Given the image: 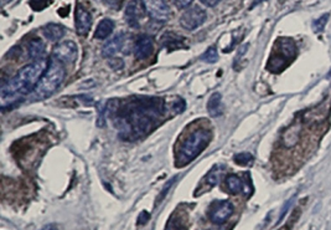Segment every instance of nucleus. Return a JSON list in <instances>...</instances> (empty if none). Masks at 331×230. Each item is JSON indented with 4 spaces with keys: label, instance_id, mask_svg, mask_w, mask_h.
<instances>
[{
    "label": "nucleus",
    "instance_id": "a878e982",
    "mask_svg": "<svg viewBox=\"0 0 331 230\" xmlns=\"http://www.w3.org/2000/svg\"><path fill=\"white\" fill-rule=\"evenodd\" d=\"M175 181H176V177H175V178L170 179V182H169V183H166L165 188H164V189H163V192H161L160 194H159V195H160V197H159L158 199H156V202H155V207H158V204H160V203L163 202V199L166 197V194H168L169 190L171 189V187H173V184L175 183Z\"/></svg>",
    "mask_w": 331,
    "mask_h": 230
},
{
    "label": "nucleus",
    "instance_id": "423d86ee",
    "mask_svg": "<svg viewBox=\"0 0 331 230\" xmlns=\"http://www.w3.org/2000/svg\"><path fill=\"white\" fill-rule=\"evenodd\" d=\"M207 19V14L205 10L200 7H191L184 12V14L180 18V25L185 29V30H196L200 28L203 23Z\"/></svg>",
    "mask_w": 331,
    "mask_h": 230
},
{
    "label": "nucleus",
    "instance_id": "c756f323",
    "mask_svg": "<svg viewBox=\"0 0 331 230\" xmlns=\"http://www.w3.org/2000/svg\"><path fill=\"white\" fill-rule=\"evenodd\" d=\"M41 230H59V228L55 224H49V225H45Z\"/></svg>",
    "mask_w": 331,
    "mask_h": 230
},
{
    "label": "nucleus",
    "instance_id": "7ed1b4c3",
    "mask_svg": "<svg viewBox=\"0 0 331 230\" xmlns=\"http://www.w3.org/2000/svg\"><path fill=\"white\" fill-rule=\"evenodd\" d=\"M65 76L66 70L63 63L52 59L51 61H49V66H47L42 78L40 79L39 84L36 85L35 90L31 92L33 94L31 100L40 101V100H45L54 95L65 80Z\"/></svg>",
    "mask_w": 331,
    "mask_h": 230
},
{
    "label": "nucleus",
    "instance_id": "6e6552de",
    "mask_svg": "<svg viewBox=\"0 0 331 230\" xmlns=\"http://www.w3.org/2000/svg\"><path fill=\"white\" fill-rule=\"evenodd\" d=\"M142 4L153 20L164 23L170 18V9L165 0H142Z\"/></svg>",
    "mask_w": 331,
    "mask_h": 230
},
{
    "label": "nucleus",
    "instance_id": "6ab92c4d",
    "mask_svg": "<svg viewBox=\"0 0 331 230\" xmlns=\"http://www.w3.org/2000/svg\"><path fill=\"white\" fill-rule=\"evenodd\" d=\"M207 111L211 117H218L222 115L224 107H222V96L219 92H214L211 95L207 102Z\"/></svg>",
    "mask_w": 331,
    "mask_h": 230
},
{
    "label": "nucleus",
    "instance_id": "20e7f679",
    "mask_svg": "<svg viewBox=\"0 0 331 230\" xmlns=\"http://www.w3.org/2000/svg\"><path fill=\"white\" fill-rule=\"evenodd\" d=\"M211 141V133L207 129H197L194 133L190 134L186 141L182 143L180 148L179 160H177V167L187 165L192 162L198 155H201L203 149L207 147Z\"/></svg>",
    "mask_w": 331,
    "mask_h": 230
},
{
    "label": "nucleus",
    "instance_id": "c85d7f7f",
    "mask_svg": "<svg viewBox=\"0 0 331 230\" xmlns=\"http://www.w3.org/2000/svg\"><path fill=\"white\" fill-rule=\"evenodd\" d=\"M200 2L202 3L203 5H206V7L214 8L216 5L219 4V2H221V0H200Z\"/></svg>",
    "mask_w": 331,
    "mask_h": 230
},
{
    "label": "nucleus",
    "instance_id": "393cba45",
    "mask_svg": "<svg viewBox=\"0 0 331 230\" xmlns=\"http://www.w3.org/2000/svg\"><path fill=\"white\" fill-rule=\"evenodd\" d=\"M30 7L31 9L35 12H41V10L46 9L49 5L52 4V0H30Z\"/></svg>",
    "mask_w": 331,
    "mask_h": 230
},
{
    "label": "nucleus",
    "instance_id": "4be33fe9",
    "mask_svg": "<svg viewBox=\"0 0 331 230\" xmlns=\"http://www.w3.org/2000/svg\"><path fill=\"white\" fill-rule=\"evenodd\" d=\"M234 161L238 166H243V167H246V166H251L253 163V156L251 155V153H246V152L237 153V155H235Z\"/></svg>",
    "mask_w": 331,
    "mask_h": 230
},
{
    "label": "nucleus",
    "instance_id": "2eb2a0df",
    "mask_svg": "<svg viewBox=\"0 0 331 230\" xmlns=\"http://www.w3.org/2000/svg\"><path fill=\"white\" fill-rule=\"evenodd\" d=\"M140 15H142V13H140L139 5H138L136 0H133V2H131L127 5L126 20L127 23L129 24V26H132V28H139Z\"/></svg>",
    "mask_w": 331,
    "mask_h": 230
},
{
    "label": "nucleus",
    "instance_id": "f3484780",
    "mask_svg": "<svg viewBox=\"0 0 331 230\" xmlns=\"http://www.w3.org/2000/svg\"><path fill=\"white\" fill-rule=\"evenodd\" d=\"M28 54L29 59L33 61H38V60L44 59L45 55V45L40 39H33L28 45Z\"/></svg>",
    "mask_w": 331,
    "mask_h": 230
},
{
    "label": "nucleus",
    "instance_id": "4468645a",
    "mask_svg": "<svg viewBox=\"0 0 331 230\" xmlns=\"http://www.w3.org/2000/svg\"><path fill=\"white\" fill-rule=\"evenodd\" d=\"M42 34L49 41H59L65 35V28L60 24H47L42 28Z\"/></svg>",
    "mask_w": 331,
    "mask_h": 230
},
{
    "label": "nucleus",
    "instance_id": "f257e3e1",
    "mask_svg": "<svg viewBox=\"0 0 331 230\" xmlns=\"http://www.w3.org/2000/svg\"><path fill=\"white\" fill-rule=\"evenodd\" d=\"M107 113L112 116L118 134L126 141H134L149 133L164 115V101L159 97L136 96L119 102L111 100Z\"/></svg>",
    "mask_w": 331,
    "mask_h": 230
},
{
    "label": "nucleus",
    "instance_id": "bb28decb",
    "mask_svg": "<svg viewBox=\"0 0 331 230\" xmlns=\"http://www.w3.org/2000/svg\"><path fill=\"white\" fill-rule=\"evenodd\" d=\"M150 220V214L148 211H142L138 216V225H145Z\"/></svg>",
    "mask_w": 331,
    "mask_h": 230
},
{
    "label": "nucleus",
    "instance_id": "b1692460",
    "mask_svg": "<svg viewBox=\"0 0 331 230\" xmlns=\"http://www.w3.org/2000/svg\"><path fill=\"white\" fill-rule=\"evenodd\" d=\"M329 14H324L322 17L317 18L316 20H314V23H312V29H314L315 33H321L322 30L325 29V26H326L327 24V20H329Z\"/></svg>",
    "mask_w": 331,
    "mask_h": 230
},
{
    "label": "nucleus",
    "instance_id": "dca6fc26",
    "mask_svg": "<svg viewBox=\"0 0 331 230\" xmlns=\"http://www.w3.org/2000/svg\"><path fill=\"white\" fill-rule=\"evenodd\" d=\"M300 129L301 127L299 125H293L288 127L282 136L283 144H284L285 147L295 146L299 142V139H300Z\"/></svg>",
    "mask_w": 331,
    "mask_h": 230
},
{
    "label": "nucleus",
    "instance_id": "473e14b6",
    "mask_svg": "<svg viewBox=\"0 0 331 230\" xmlns=\"http://www.w3.org/2000/svg\"><path fill=\"white\" fill-rule=\"evenodd\" d=\"M329 76L331 78V70H330V72H329Z\"/></svg>",
    "mask_w": 331,
    "mask_h": 230
},
{
    "label": "nucleus",
    "instance_id": "39448f33",
    "mask_svg": "<svg viewBox=\"0 0 331 230\" xmlns=\"http://www.w3.org/2000/svg\"><path fill=\"white\" fill-rule=\"evenodd\" d=\"M274 46V51L269 57L268 63H267V68L271 72L279 73L296 56V45L292 39L280 38L275 42Z\"/></svg>",
    "mask_w": 331,
    "mask_h": 230
},
{
    "label": "nucleus",
    "instance_id": "f8f14e48",
    "mask_svg": "<svg viewBox=\"0 0 331 230\" xmlns=\"http://www.w3.org/2000/svg\"><path fill=\"white\" fill-rule=\"evenodd\" d=\"M124 40H126V36L124 34H118V35L113 36L112 39H109L104 45H103L102 49V55L103 57H113L117 52L122 50V47L124 46Z\"/></svg>",
    "mask_w": 331,
    "mask_h": 230
},
{
    "label": "nucleus",
    "instance_id": "5701e85b",
    "mask_svg": "<svg viewBox=\"0 0 331 230\" xmlns=\"http://www.w3.org/2000/svg\"><path fill=\"white\" fill-rule=\"evenodd\" d=\"M201 60L207 63H213L218 60V52H217V49L214 46L208 47L202 55H201Z\"/></svg>",
    "mask_w": 331,
    "mask_h": 230
},
{
    "label": "nucleus",
    "instance_id": "ddd939ff",
    "mask_svg": "<svg viewBox=\"0 0 331 230\" xmlns=\"http://www.w3.org/2000/svg\"><path fill=\"white\" fill-rule=\"evenodd\" d=\"M226 187L231 194H241V193H245V194L250 195L251 190H248V186L246 182H243L242 178L235 176V174H230L226 178Z\"/></svg>",
    "mask_w": 331,
    "mask_h": 230
},
{
    "label": "nucleus",
    "instance_id": "2f4dec72",
    "mask_svg": "<svg viewBox=\"0 0 331 230\" xmlns=\"http://www.w3.org/2000/svg\"><path fill=\"white\" fill-rule=\"evenodd\" d=\"M8 2H9V0H2V4H3V5H4V4H7Z\"/></svg>",
    "mask_w": 331,
    "mask_h": 230
},
{
    "label": "nucleus",
    "instance_id": "412c9836",
    "mask_svg": "<svg viewBox=\"0 0 331 230\" xmlns=\"http://www.w3.org/2000/svg\"><path fill=\"white\" fill-rule=\"evenodd\" d=\"M222 172H224V167L222 166H214V167L208 172V174L206 176V183L210 187H214L218 184L219 179H221Z\"/></svg>",
    "mask_w": 331,
    "mask_h": 230
},
{
    "label": "nucleus",
    "instance_id": "f03ea898",
    "mask_svg": "<svg viewBox=\"0 0 331 230\" xmlns=\"http://www.w3.org/2000/svg\"><path fill=\"white\" fill-rule=\"evenodd\" d=\"M49 62L46 60H38L33 61L25 67H23L12 80L8 81L0 90V99L2 106L5 108L7 106L14 104L19 100V97L25 96L35 90L40 79L42 78L46 71Z\"/></svg>",
    "mask_w": 331,
    "mask_h": 230
},
{
    "label": "nucleus",
    "instance_id": "1a4fd4ad",
    "mask_svg": "<svg viewBox=\"0 0 331 230\" xmlns=\"http://www.w3.org/2000/svg\"><path fill=\"white\" fill-rule=\"evenodd\" d=\"M234 204L229 200H219L211 204L208 210V218L214 224H222L234 214Z\"/></svg>",
    "mask_w": 331,
    "mask_h": 230
},
{
    "label": "nucleus",
    "instance_id": "9d476101",
    "mask_svg": "<svg viewBox=\"0 0 331 230\" xmlns=\"http://www.w3.org/2000/svg\"><path fill=\"white\" fill-rule=\"evenodd\" d=\"M75 25L76 31L78 35H87L92 25V17L89 12H87L82 5H78L76 8V17H75Z\"/></svg>",
    "mask_w": 331,
    "mask_h": 230
},
{
    "label": "nucleus",
    "instance_id": "0eeeda50",
    "mask_svg": "<svg viewBox=\"0 0 331 230\" xmlns=\"http://www.w3.org/2000/svg\"><path fill=\"white\" fill-rule=\"evenodd\" d=\"M78 57V47L73 41L67 40L56 45L52 51V59L62 63H73Z\"/></svg>",
    "mask_w": 331,
    "mask_h": 230
},
{
    "label": "nucleus",
    "instance_id": "9b49d317",
    "mask_svg": "<svg viewBox=\"0 0 331 230\" xmlns=\"http://www.w3.org/2000/svg\"><path fill=\"white\" fill-rule=\"evenodd\" d=\"M153 50H154V42L150 36L142 35L138 38L136 45H134V54H136L137 59H147L153 54Z\"/></svg>",
    "mask_w": 331,
    "mask_h": 230
},
{
    "label": "nucleus",
    "instance_id": "aec40b11",
    "mask_svg": "<svg viewBox=\"0 0 331 230\" xmlns=\"http://www.w3.org/2000/svg\"><path fill=\"white\" fill-rule=\"evenodd\" d=\"M185 39L182 36L176 35L174 33H165L163 35V40H161V44H163L164 47L171 51V50L177 49V47L182 46L184 45Z\"/></svg>",
    "mask_w": 331,
    "mask_h": 230
},
{
    "label": "nucleus",
    "instance_id": "cd10ccee",
    "mask_svg": "<svg viewBox=\"0 0 331 230\" xmlns=\"http://www.w3.org/2000/svg\"><path fill=\"white\" fill-rule=\"evenodd\" d=\"M192 2L194 0H174V5L177 9H186L192 4Z\"/></svg>",
    "mask_w": 331,
    "mask_h": 230
},
{
    "label": "nucleus",
    "instance_id": "a211bd4d",
    "mask_svg": "<svg viewBox=\"0 0 331 230\" xmlns=\"http://www.w3.org/2000/svg\"><path fill=\"white\" fill-rule=\"evenodd\" d=\"M113 30H115V23H113V20L103 19L102 21H99V24H98V26L96 28L94 38H96L97 40H104L108 36L112 35Z\"/></svg>",
    "mask_w": 331,
    "mask_h": 230
},
{
    "label": "nucleus",
    "instance_id": "7c9ffc66",
    "mask_svg": "<svg viewBox=\"0 0 331 230\" xmlns=\"http://www.w3.org/2000/svg\"><path fill=\"white\" fill-rule=\"evenodd\" d=\"M264 2H267V0H254V2L252 3V8L257 7V5L262 4V3H264Z\"/></svg>",
    "mask_w": 331,
    "mask_h": 230
}]
</instances>
